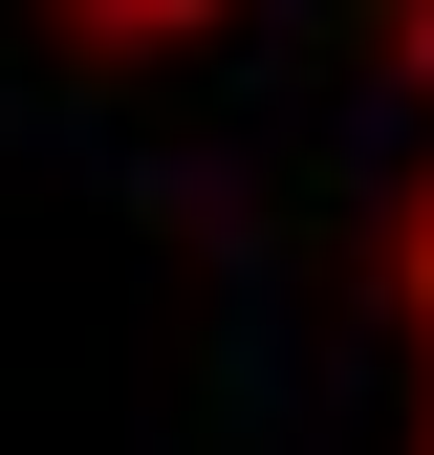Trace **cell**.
<instances>
[{
  "label": "cell",
  "instance_id": "obj_1",
  "mask_svg": "<svg viewBox=\"0 0 434 455\" xmlns=\"http://www.w3.org/2000/svg\"><path fill=\"white\" fill-rule=\"evenodd\" d=\"M217 0H66V44H196Z\"/></svg>",
  "mask_w": 434,
  "mask_h": 455
},
{
  "label": "cell",
  "instance_id": "obj_2",
  "mask_svg": "<svg viewBox=\"0 0 434 455\" xmlns=\"http://www.w3.org/2000/svg\"><path fill=\"white\" fill-rule=\"evenodd\" d=\"M391 282H413V347H434V174H413V239H391Z\"/></svg>",
  "mask_w": 434,
  "mask_h": 455
},
{
  "label": "cell",
  "instance_id": "obj_3",
  "mask_svg": "<svg viewBox=\"0 0 434 455\" xmlns=\"http://www.w3.org/2000/svg\"><path fill=\"white\" fill-rule=\"evenodd\" d=\"M391 66H413V87H434V0H391Z\"/></svg>",
  "mask_w": 434,
  "mask_h": 455
}]
</instances>
